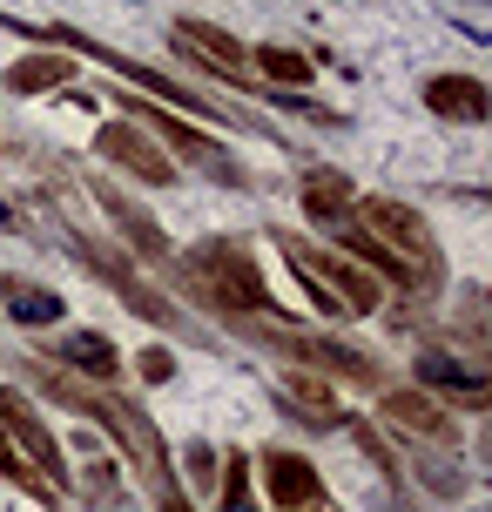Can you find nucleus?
Here are the masks:
<instances>
[{
    "label": "nucleus",
    "mask_w": 492,
    "mask_h": 512,
    "mask_svg": "<svg viewBox=\"0 0 492 512\" xmlns=\"http://www.w3.org/2000/svg\"><path fill=\"white\" fill-rule=\"evenodd\" d=\"M41 391H54L61 405H75V411H88L102 432H115L122 445H129V459L149 472V479H162L169 486V452H162V438H156V425L142 418V411L129 405V398H102V391H81V384H68V378H48L41 371Z\"/></svg>",
    "instance_id": "1"
},
{
    "label": "nucleus",
    "mask_w": 492,
    "mask_h": 512,
    "mask_svg": "<svg viewBox=\"0 0 492 512\" xmlns=\"http://www.w3.org/2000/svg\"><path fill=\"white\" fill-rule=\"evenodd\" d=\"M196 277H203L209 297H223V310H250V317H270V310H277L257 256L243 250V243H203V250H196Z\"/></svg>",
    "instance_id": "2"
},
{
    "label": "nucleus",
    "mask_w": 492,
    "mask_h": 512,
    "mask_svg": "<svg viewBox=\"0 0 492 512\" xmlns=\"http://www.w3.org/2000/svg\"><path fill=\"white\" fill-rule=\"evenodd\" d=\"M21 27V21H14ZM21 34H41V41H61V48H75V54H88V61H108L115 75H129V81H142V88H156V95H169V108H189V115H223L230 128H250V115H236V108H223V102H203V95H189V88H176L169 75H156V68H135V61H115V54L102 48V41H88L81 27H21Z\"/></svg>",
    "instance_id": "3"
},
{
    "label": "nucleus",
    "mask_w": 492,
    "mask_h": 512,
    "mask_svg": "<svg viewBox=\"0 0 492 512\" xmlns=\"http://www.w3.org/2000/svg\"><path fill=\"white\" fill-rule=\"evenodd\" d=\"M358 216H364V230L378 236V243L398 256V263H412L418 277H425V270L439 263V236H432V223H425L412 203H391V196H364Z\"/></svg>",
    "instance_id": "4"
},
{
    "label": "nucleus",
    "mask_w": 492,
    "mask_h": 512,
    "mask_svg": "<svg viewBox=\"0 0 492 512\" xmlns=\"http://www.w3.org/2000/svg\"><path fill=\"white\" fill-rule=\"evenodd\" d=\"M122 108H129L135 122H149V128H156V142H169V149H182V155H189V162H196V169H203L209 182H230V189L243 182V169H236L230 155L216 149L209 135H196V128H182L176 115H169V108H156V102H135V95H122Z\"/></svg>",
    "instance_id": "5"
},
{
    "label": "nucleus",
    "mask_w": 492,
    "mask_h": 512,
    "mask_svg": "<svg viewBox=\"0 0 492 512\" xmlns=\"http://www.w3.org/2000/svg\"><path fill=\"white\" fill-rule=\"evenodd\" d=\"M95 149H102V162H115V169L142 176L149 189H169V182L182 176L176 155H162V149H156V135H149V128H135V122H108L102 135H95Z\"/></svg>",
    "instance_id": "6"
},
{
    "label": "nucleus",
    "mask_w": 492,
    "mask_h": 512,
    "mask_svg": "<svg viewBox=\"0 0 492 512\" xmlns=\"http://www.w3.org/2000/svg\"><path fill=\"white\" fill-rule=\"evenodd\" d=\"M75 250H81V263H88L95 277H102V283H115V290L129 297V310L142 317V324H169V331H189V324H182V310L169 304V297H156V290H149V283L135 277V270L122 263V256H108L102 243H75Z\"/></svg>",
    "instance_id": "7"
},
{
    "label": "nucleus",
    "mask_w": 492,
    "mask_h": 512,
    "mask_svg": "<svg viewBox=\"0 0 492 512\" xmlns=\"http://www.w3.org/2000/svg\"><path fill=\"white\" fill-rule=\"evenodd\" d=\"M277 250H284L290 263H304L311 277L331 283V290H337V304L351 310V317H358V310H378V297H385V290L364 277V270H351V263H337V256H324V250H311L304 236H277Z\"/></svg>",
    "instance_id": "8"
},
{
    "label": "nucleus",
    "mask_w": 492,
    "mask_h": 512,
    "mask_svg": "<svg viewBox=\"0 0 492 512\" xmlns=\"http://www.w3.org/2000/svg\"><path fill=\"white\" fill-rule=\"evenodd\" d=\"M0 418H7V432L21 438V452L34 459V472H41V479H48L54 492L68 486V472H61V438H54L48 425L34 418V405H27L21 391H7V384H0Z\"/></svg>",
    "instance_id": "9"
},
{
    "label": "nucleus",
    "mask_w": 492,
    "mask_h": 512,
    "mask_svg": "<svg viewBox=\"0 0 492 512\" xmlns=\"http://www.w3.org/2000/svg\"><path fill=\"white\" fill-rule=\"evenodd\" d=\"M277 351L297 364H311L324 378H344V384H364V391H378V364L351 351V344H331V337H277Z\"/></svg>",
    "instance_id": "10"
},
{
    "label": "nucleus",
    "mask_w": 492,
    "mask_h": 512,
    "mask_svg": "<svg viewBox=\"0 0 492 512\" xmlns=\"http://www.w3.org/2000/svg\"><path fill=\"white\" fill-rule=\"evenodd\" d=\"M263 492H270V506L304 512V506L324 499V479H317V465L297 459V452H263Z\"/></svg>",
    "instance_id": "11"
},
{
    "label": "nucleus",
    "mask_w": 492,
    "mask_h": 512,
    "mask_svg": "<svg viewBox=\"0 0 492 512\" xmlns=\"http://www.w3.org/2000/svg\"><path fill=\"white\" fill-rule=\"evenodd\" d=\"M425 108L445 115V122L479 128V122H492V88L479 75H432L425 81Z\"/></svg>",
    "instance_id": "12"
},
{
    "label": "nucleus",
    "mask_w": 492,
    "mask_h": 512,
    "mask_svg": "<svg viewBox=\"0 0 492 512\" xmlns=\"http://www.w3.org/2000/svg\"><path fill=\"white\" fill-rule=\"evenodd\" d=\"M95 196H102L108 223H115V230L129 236V243H135L142 256H149V263H169V236L156 230V216H149V209H142V203H129V196H122V189H108V182L95 189Z\"/></svg>",
    "instance_id": "13"
},
{
    "label": "nucleus",
    "mask_w": 492,
    "mask_h": 512,
    "mask_svg": "<svg viewBox=\"0 0 492 512\" xmlns=\"http://www.w3.org/2000/svg\"><path fill=\"white\" fill-rule=\"evenodd\" d=\"M385 418H398L405 432L439 438V445H459V425L445 418V405H432L425 391H385Z\"/></svg>",
    "instance_id": "14"
},
{
    "label": "nucleus",
    "mask_w": 492,
    "mask_h": 512,
    "mask_svg": "<svg viewBox=\"0 0 492 512\" xmlns=\"http://www.w3.org/2000/svg\"><path fill=\"white\" fill-rule=\"evenodd\" d=\"M297 196H304V216L324 223V230H337V223L351 216V176H344V169H311Z\"/></svg>",
    "instance_id": "15"
},
{
    "label": "nucleus",
    "mask_w": 492,
    "mask_h": 512,
    "mask_svg": "<svg viewBox=\"0 0 492 512\" xmlns=\"http://www.w3.org/2000/svg\"><path fill=\"white\" fill-rule=\"evenodd\" d=\"M0 310H7L14 324H27V331L61 324V297H54V290H41V283H27V277H0Z\"/></svg>",
    "instance_id": "16"
},
{
    "label": "nucleus",
    "mask_w": 492,
    "mask_h": 512,
    "mask_svg": "<svg viewBox=\"0 0 492 512\" xmlns=\"http://www.w3.org/2000/svg\"><path fill=\"white\" fill-rule=\"evenodd\" d=\"M54 364H75L81 378H115L122 371V358H115V344H108L102 331H68L61 344H48Z\"/></svg>",
    "instance_id": "17"
},
{
    "label": "nucleus",
    "mask_w": 492,
    "mask_h": 512,
    "mask_svg": "<svg viewBox=\"0 0 492 512\" xmlns=\"http://www.w3.org/2000/svg\"><path fill=\"white\" fill-rule=\"evenodd\" d=\"M418 384H425V391H459L466 405H486V371H472V364H459V358H439V351L418 358Z\"/></svg>",
    "instance_id": "18"
},
{
    "label": "nucleus",
    "mask_w": 492,
    "mask_h": 512,
    "mask_svg": "<svg viewBox=\"0 0 492 512\" xmlns=\"http://www.w3.org/2000/svg\"><path fill=\"white\" fill-rule=\"evenodd\" d=\"M48 88H68V54H21L7 68V95H48Z\"/></svg>",
    "instance_id": "19"
},
{
    "label": "nucleus",
    "mask_w": 492,
    "mask_h": 512,
    "mask_svg": "<svg viewBox=\"0 0 492 512\" xmlns=\"http://www.w3.org/2000/svg\"><path fill=\"white\" fill-rule=\"evenodd\" d=\"M182 41H189V48L203 54L209 68H216V75H223V68H243V41H230V34H223V27H209V21H182Z\"/></svg>",
    "instance_id": "20"
},
{
    "label": "nucleus",
    "mask_w": 492,
    "mask_h": 512,
    "mask_svg": "<svg viewBox=\"0 0 492 512\" xmlns=\"http://www.w3.org/2000/svg\"><path fill=\"white\" fill-rule=\"evenodd\" d=\"M257 68L270 81H290V88H297V81H311V54H290V48L270 41V48H257Z\"/></svg>",
    "instance_id": "21"
},
{
    "label": "nucleus",
    "mask_w": 492,
    "mask_h": 512,
    "mask_svg": "<svg viewBox=\"0 0 492 512\" xmlns=\"http://www.w3.org/2000/svg\"><path fill=\"white\" fill-rule=\"evenodd\" d=\"M223 512H257V506H250V472H243V452L223 465Z\"/></svg>",
    "instance_id": "22"
},
{
    "label": "nucleus",
    "mask_w": 492,
    "mask_h": 512,
    "mask_svg": "<svg viewBox=\"0 0 492 512\" xmlns=\"http://www.w3.org/2000/svg\"><path fill=\"white\" fill-rule=\"evenodd\" d=\"M290 270H297V283H304V297H311V304L324 310V317H351V310L337 304V290H331V283H324V277H311L304 263H290Z\"/></svg>",
    "instance_id": "23"
},
{
    "label": "nucleus",
    "mask_w": 492,
    "mask_h": 512,
    "mask_svg": "<svg viewBox=\"0 0 492 512\" xmlns=\"http://www.w3.org/2000/svg\"><path fill=\"white\" fill-rule=\"evenodd\" d=\"M135 371H142L149 384H169V378H176V351L156 344V351H142V358H135Z\"/></svg>",
    "instance_id": "24"
},
{
    "label": "nucleus",
    "mask_w": 492,
    "mask_h": 512,
    "mask_svg": "<svg viewBox=\"0 0 492 512\" xmlns=\"http://www.w3.org/2000/svg\"><path fill=\"white\" fill-rule=\"evenodd\" d=\"M182 459H189V479H196V486H216V452H209L203 438H196V445H189Z\"/></svg>",
    "instance_id": "25"
},
{
    "label": "nucleus",
    "mask_w": 492,
    "mask_h": 512,
    "mask_svg": "<svg viewBox=\"0 0 492 512\" xmlns=\"http://www.w3.org/2000/svg\"><path fill=\"white\" fill-rule=\"evenodd\" d=\"M162 512H189V499H182L176 486H162Z\"/></svg>",
    "instance_id": "26"
},
{
    "label": "nucleus",
    "mask_w": 492,
    "mask_h": 512,
    "mask_svg": "<svg viewBox=\"0 0 492 512\" xmlns=\"http://www.w3.org/2000/svg\"><path fill=\"white\" fill-rule=\"evenodd\" d=\"M14 223H21V216H14V203H0V230H14Z\"/></svg>",
    "instance_id": "27"
}]
</instances>
